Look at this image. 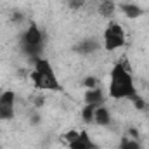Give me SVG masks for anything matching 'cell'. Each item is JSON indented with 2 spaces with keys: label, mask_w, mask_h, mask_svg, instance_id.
Here are the masks:
<instances>
[{
  "label": "cell",
  "mask_w": 149,
  "mask_h": 149,
  "mask_svg": "<svg viewBox=\"0 0 149 149\" xmlns=\"http://www.w3.org/2000/svg\"><path fill=\"white\" fill-rule=\"evenodd\" d=\"M137 92L134 74L130 73L128 66L125 63L113 64L108 81V97L114 101H130Z\"/></svg>",
  "instance_id": "1"
},
{
  "label": "cell",
  "mask_w": 149,
  "mask_h": 149,
  "mask_svg": "<svg viewBox=\"0 0 149 149\" xmlns=\"http://www.w3.org/2000/svg\"><path fill=\"white\" fill-rule=\"evenodd\" d=\"M30 80H31L33 87L38 88V90L59 92L63 88V85H61V81L57 78V73H56L54 66L45 57L33 59V68L30 71Z\"/></svg>",
  "instance_id": "2"
},
{
  "label": "cell",
  "mask_w": 149,
  "mask_h": 149,
  "mask_svg": "<svg viewBox=\"0 0 149 149\" xmlns=\"http://www.w3.org/2000/svg\"><path fill=\"white\" fill-rule=\"evenodd\" d=\"M125 43H127L125 28H123L120 23L111 21V23L104 28V31H102V42H101L102 49H104L106 52H114V50L121 49Z\"/></svg>",
  "instance_id": "3"
},
{
  "label": "cell",
  "mask_w": 149,
  "mask_h": 149,
  "mask_svg": "<svg viewBox=\"0 0 149 149\" xmlns=\"http://www.w3.org/2000/svg\"><path fill=\"white\" fill-rule=\"evenodd\" d=\"M21 42H23V50H24L28 56H31L33 59H37V57H40L38 52H40L42 43H43V31L38 28L37 23L31 21V23L28 24V28L24 30Z\"/></svg>",
  "instance_id": "4"
},
{
  "label": "cell",
  "mask_w": 149,
  "mask_h": 149,
  "mask_svg": "<svg viewBox=\"0 0 149 149\" xmlns=\"http://www.w3.org/2000/svg\"><path fill=\"white\" fill-rule=\"evenodd\" d=\"M63 141L66 142L68 149H97L88 130H68L63 135Z\"/></svg>",
  "instance_id": "5"
},
{
  "label": "cell",
  "mask_w": 149,
  "mask_h": 149,
  "mask_svg": "<svg viewBox=\"0 0 149 149\" xmlns=\"http://www.w3.org/2000/svg\"><path fill=\"white\" fill-rule=\"evenodd\" d=\"M16 92L3 90L0 92V121H12L16 116Z\"/></svg>",
  "instance_id": "6"
},
{
  "label": "cell",
  "mask_w": 149,
  "mask_h": 149,
  "mask_svg": "<svg viewBox=\"0 0 149 149\" xmlns=\"http://www.w3.org/2000/svg\"><path fill=\"white\" fill-rule=\"evenodd\" d=\"M94 123L97 127H101V128H108L113 123V114L108 106H104V104L95 106V109H94Z\"/></svg>",
  "instance_id": "7"
},
{
  "label": "cell",
  "mask_w": 149,
  "mask_h": 149,
  "mask_svg": "<svg viewBox=\"0 0 149 149\" xmlns=\"http://www.w3.org/2000/svg\"><path fill=\"white\" fill-rule=\"evenodd\" d=\"M83 101H85V104H90V106H101V104H104L106 95H104V92H102L101 87H95V88H85Z\"/></svg>",
  "instance_id": "8"
},
{
  "label": "cell",
  "mask_w": 149,
  "mask_h": 149,
  "mask_svg": "<svg viewBox=\"0 0 149 149\" xmlns=\"http://www.w3.org/2000/svg\"><path fill=\"white\" fill-rule=\"evenodd\" d=\"M118 9L123 12V16L127 19H137L141 16H144V9L139 7L137 3H130V2H125V3H120Z\"/></svg>",
  "instance_id": "9"
},
{
  "label": "cell",
  "mask_w": 149,
  "mask_h": 149,
  "mask_svg": "<svg viewBox=\"0 0 149 149\" xmlns=\"http://www.w3.org/2000/svg\"><path fill=\"white\" fill-rule=\"evenodd\" d=\"M116 9H118V5L113 0H101L97 3V14L104 19H111L116 12Z\"/></svg>",
  "instance_id": "10"
},
{
  "label": "cell",
  "mask_w": 149,
  "mask_h": 149,
  "mask_svg": "<svg viewBox=\"0 0 149 149\" xmlns=\"http://www.w3.org/2000/svg\"><path fill=\"white\" fill-rule=\"evenodd\" d=\"M102 45L99 43V42H95L94 38H87V40H83L81 43H78L76 47H74V50L76 52H80V54H92V52H95V50H99Z\"/></svg>",
  "instance_id": "11"
},
{
  "label": "cell",
  "mask_w": 149,
  "mask_h": 149,
  "mask_svg": "<svg viewBox=\"0 0 149 149\" xmlns=\"http://www.w3.org/2000/svg\"><path fill=\"white\" fill-rule=\"evenodd\" d=\"M118 149H141V144L134 137H123L118 144Z\"/></svg>",
  "instance_id": "12"
},
{
  "label": "cell",
  "mask_w": 149,
  "mask_h": 149,
  "mask_svg": "<svg viewBox=\"0 0 149 149\" xmlns=\"http://www.w3.org/2000/svg\"><path fill=\"white\" fill-rule=\"evenodd\" d=\"M94 109H95V106H90V104L83 106V109H81V120L85 123H94Z\"/></svg>",
  "instance_id": "13"
},
{
  "label": "cell",
  "mask_w": 149,
  "mask_h": 149,
  "mask_svg": "<svg viewBox=\"0 0 149 149\" xmlns=\"http://www.w3.org/2000/svg\"><path fill=\"white\" fill-rule=\"evenodd\" d=\"M81 85H83V88H95V87H99V80L94 76H85Z\"/></svg>",
  "instance_id": "14"
},
{
  "label": "cell",
  "mask_w": 149,
  "mask_h": 149,
  "mask_svg": "<svg viewBox=\"0 0 149 149\" xmlns=\"http://www.w3.org/2000/svg\"><path fill=\"white\" fill-rule=\"evenodd\" d=\"M83 5H85V0H68V7L71 10H80L83 9Z\"/></svg>",
  "instance_id": "15"
}]
</instances>
